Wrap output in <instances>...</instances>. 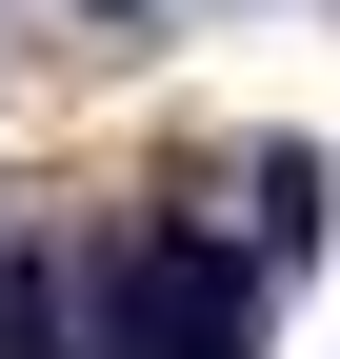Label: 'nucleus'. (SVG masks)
<instances>
[{"label":"nucleus","mask_w":340,"mask_h":359,"mask_svg":"<svg viewBox=\"0 0 340 359\" xmlns=\"http://www.w3.org/2000/svg\"><path fill=\"white\" fill-rule=\"evenodd\" d=\"M301 240H320V160H301V140H261V259H301Z\"/></svg>","instance_id":"f03ea898"},{"label":"nucleus","mask_w":340,"mask_h":359,"mask_svg":"<svg viewBox=\"0 0 340 359\" xmlns=\"http://www.w3.org/2000/svg\"><path fill=\"white\" fill-rule=\"evenodd\" d=\"M60 359H261V259H221L200 219H120L80 259V339Z\"/></svg>","instance_id":"f257e3e1"}]
</instances>
